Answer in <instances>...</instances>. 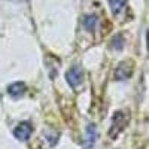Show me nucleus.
I'll use <instances>...</instances> for the list:
<instances>
[{"instance_id": "obj_4", "label": "nucleus", "mask_w": 149, "mask_h": 149, "mask_svg": "<svg viewBox=\"0 0 149 149\" xmlns=\"http://www.w3.org/2000/svg\"><path fill=\"white\" fill-rule=\"evenodd\" d=\"M31 133H33V127L30 125V122H21L14 130V136L18 140H29Z\"/></svg>"}, {"instance_id": "obj_1", "label": "nucleus", "mask_w": 149, "mask_h": 149, "mask_svg": "<svg viewBox=\"0 0 149 149\" xmlns=\"http://www.w3.org/2000/svg\"><path fill=\"white\" fill-rule=\"evenodd\" d=\"M127 122H128V116L124 113V112H121V110L115 112L113 118H112V125H110V130H109V136L112 139H116V136L125 128Z\"/></svg>"}, {"instance_id": "obj_8", "label": "nucleus", "mask_w": 149, "mask_h": 149, "mask_svg": "<svg viewBox=\"0 0 149 149\" xmlns=\"http://www.w3.org/2000/svg\"><path fill=\"white\" fill-rule=\"evenodd\" d=\"M107 2H109L112 14H113V15H119L121 12H122V9L125 8L127 0H107Z\"/></svg>"}, {"instance_id": "obj_2", "label": "nucleus", "mask_w": 149, "mask_h": 149, "mask_svg": "<svg viewBox=\"0 0 149 149\" xmlns=\"http://www.w3.org/2000/svg\"><path fill=\"white\" fill-rule=\"evenodd\" d=\"M66 79H67V84L72 86V88H76L78 85L82 84L84 81V70L81 66H72L67 73H66Z\"/></svg>"}, {"instance_id": "obj_5", "label": "nucleus", "mask_w": 149, "mask_h": 149, "mask_svg": "<svg viewBox=\"0 0 149 149\" xmlns=\"http://www.w3.org/2000/svg\"><path fill=\"white\" fill-rule=\"evenodd\" d=\"M97 136H98V130L94 124H90L86 127V137L84 139V148L85 149H93V146L95 145L97 140Z\"/></svg>"}, {"instance_id": "obj_3", "label": "nucleus", "mask_w": 149, "mask_h": 149, "mask_svg": "<svg viewBox=\"0 0 149 149\" xmlns=\"http://www.w3.org/2000/svg\"><path fill=\"white\" fill-rule=\"evenodd\" d=\"M133 74V63L131 61H122L115 70V79L116 81H127Z\"/></svg>"}, {"instance_id": "obj_9", "label": "nucleus", "mask_w": 149, "mask_h": 149, "mask_svg": "<svg viewBox=\"0 0 149 149\" xmlns=\"http://www.w3.org/2000/svg\"><path fill=\"white\" fill-rule=\"evenodd\" d=\"M110 48L115 49V51H119V49L124 48V36L122 34H116L110 42Z\"/></svg>"}, {"instance_id": "obj_7", "label": "nucleus", "mask_w": 149, "mask_h": 149, "mask_svg": "<svg viewBox=\"0 0 149 149\" xmlns=\"http://www.w3.org/2000/svg\"><path fill=\"white\" fill-rule=\"evenodd\" d=\"M84 29L88 30L90 33H94L97 30V26H98V17L97 15H88L84 18Z\"/></svg>"}, {"instance_id": "obj_6", "label": "nucleus", "mask_w": 149, "mask_h": 149, "mask_svg": "<svg viewBox=\"0 0 149 149\" xmlns=\"http://www.w3.org/2000/svg\"><path fill=\"white\" fill-rule=\"evenodd\" d=\"M26 90H27V86H26V84L24 82H14V84H10L9 86H8V93H9V95H12V97H21L24 93H26Z\"/></svg>"}]
</instances>
